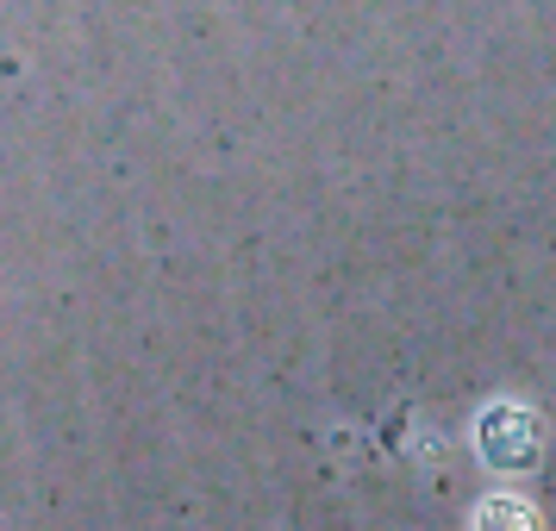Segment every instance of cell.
<instances>
[{
    "label": "cell",
    "mask_w": 556,
    "mask_h": 531,
    "mask_svg": "<svg viewBox=\"0 0 556 531\" xmlns=\"http://www.w3.org/2000/svg\"><path fill=\"white\" fill-rule=\"evenodd\" d=\"M476 444L494 469H526L544 451V426H538V413H526V406H488L481 426H476Z\"/></svg>",
    "instance_id": "1"
},
{
    "label": "cell",
    "mask_w": 556,
    "mask_h": 531,
    "mask_svg": "<svg viewBox=\"0 0 556 531\" xmlns=\"http://www.w3.org/2000/svg\"><path fill=\"white\" fill-rule=\"evenodd\" d=\"M476 531H538V513L513 494H488L476 506Z\"/></svg>",
    "instance_id": "2"
}]
</instances>
